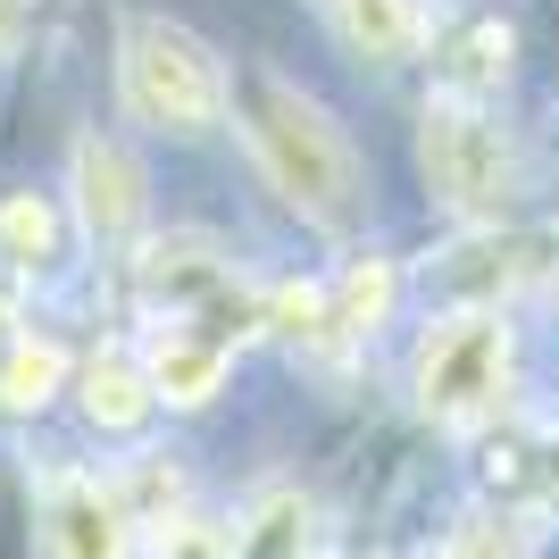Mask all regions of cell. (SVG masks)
<instances>
[{"instance_id":"cell-1","label":"cell","mask_w":559,"mask_h":559,"mask_svg":"<svg viewBox=\"0 0 559 559\" xmlns=\"http://www.w3.org/2000/svg\"><path fill=\"white\" fill-rule=\"evenodd\" d=\"M251 151L284 192V210H301L318 234H350L368 217V167L318 93L284 75H251Z\"/></svg>"},{"instance_id":"cell-2","label":"cell","mask_w":559,"mask_h":559,"mask_svg":"<svg viewBox=\"0 0 559 559\" xmlns=\"http://www.w3.org/2000/svg\"><path fill=\"white\" fill-rule=\"evenodd\" d=\"M126 109L159 134H210L226 117V68L217 50L176 17H134L126 25Z\"/></svg>"},{"instance_id":"cell-3","label":"cell","mask_w":559,"mask_h":559,"mask_svg":"<svg viewBox=\"0 0 559 559\" xmlns=\"http://www.w3.org/2000/svg\"><path fill=\"white\" fill-rule=\"evenodd\" d=\"M418 167H426V192L460 217H501L510 210V185H518V159L501 126H492L476 100H451L435 93L418 117Z\"/></svg>"},{"instance_id":"cell-4","label":"cell","mask_w":559,"mask_h":559,"mask_svg":"<svg viewBox=\"0 0 559 559\" xmlns=\"http://www.w3.org/2000/svg\"><path fill=\"white\" fill-rule=\"evenodd\" d=\"M510 384V326L492 309H467V318H443L418 350V409L426 418H485Z\"/></svg>"},{"instance_id":"cell-5","label":"cell","mask_w":559,"mask_h":559,"mask_svg":"<svg viewBox=\"0 0 559 559\" xmlns=\"http://www.w3.org/2000/svg\"><path fill=\"white\" fill-rule=\"evenodd\" d=\"M75 217L93 242H126L142 226V167L126 142H100V134L75 142Z\"/></svg>"},{"instance_id":"cell-6","label":"cell","mask_w":559,"mask_h":559,"mask_svg":"<svg viewBox=\"0 0 559 559\" xmlns=\"http://www.w3.org/2000/svg\"><path fill=\"white\" fill-rule=\"evenodd\" d=\"M50 551L59 559H126V510L93 476H59L50 485Z\"/></svg>"},{"instance_id":"cell-7","label":"cell","mask_w":559,"mask_h":559,"mask_svg":"<svg viewBox=\"0 0 559 559\" xmlns=\"http://www.w3.org/2000/svg\"><path fill=\"white\" fill-rule=\"evenodd\" d=\"M334 25H343V43L376 68H401V59H418L426 43V9L418 0H334Z\"/></svg>"},{"instance_id":"cell-8","label":"cell","mask_w":559,"mask_h":559,"mask_svg":"<svg viewBox=\"0 0 559 559\" xmlns=\"http://www.w3.org/2000/svg\"><path fill=\"white\" fill-rule=\"evenodd\" d=\"M151 401H176V409H201V401L226 384V343L217 334H167L151 350V368H142Z\"/></svg>"},{"instance_id":"cell-9","label":"cell","mask_w":559,"mask_h":559,"mask_svg":"<svg viewBox=\"0 0 559 559\" xmlns=\"http://www.w3.org/2000/svg\"><path fill=\"white\" fill-rule=\"evenodd\" d=\"M501 75H510V25H501V17H467L460 43H451L443 93H451V100H476V93H492Z\"/></svg>"},{"instance_id":"cell-10","label":"cell","mask_w":559,"mask_h":559,"mask_svg":"<svg viewBox=\"0 0 559 559\" xmlns=\"http://www.w3.org/2000/svg\"><path fill=\"white\" fill-rule=\"evenodd\" d=\"M84 418L93 426H109V435H134L142 418H151V384H142V368L134 359H93L84 368Z\"/></svg>"},{"instance_id":"cell-11","label":"cell","mask_w":559,"mask_h":559,"mask_svg":"<svg viewBox=\"0 0 559 559\" xmlns=\"http://www.w3.org/2000/svg\"><path fill=\"white\" fill-rule=\"evenodd\" d=\"M301 535H309V501L301 492H267L251 510V526L226 543V559H301Z\"/></svg>"},{"instance_id":"cell-12","label":"cell","mask_w":559,"mask_h":559,"mask_svg":"<svg viewBox=\"0 0 559 559\" xmlns=\"http://www.w3.org/2000/svg\"><path fill=\"white\" fill-rule=\"evenodd\" d=\"M59 384H68V350L59 343H17L0 359V401H9V409H43Z\"/></svg>"},{"instance_id":"cell-13","label":"cell","mask_w":559,"mask_h":559,"mask_svg":"<svg viewBox=\"0 0 559 559\" xmlns=\"http://www.w3.org/2000/svg\"><path fill=\"white\" fill-rule=\"evenodd\" d=\"M0 251L17 259V267H43L59 251V210H50L43 192H9L0 201Z\"/></svg>"},{"instance_id":"cell-14","label":"cell","mask_w":559,"mask_h":559,"mask_svg":"<svg viewBox=\"0 0 559 559\" xmlns=\"http://www.w3.org/2000/svg\"><path fill=\"white\" fill-rule=\"evenodd\" d=\"M393 267H384V259H359V267H350L343 276V326H384V318H393Z\"/></svg>"},{"instance_id":"cell-15","label":"cell","mask_w":559,"mask_h":559,"mask_svg":"<svg viewBox=\"0 0 559 559\" xmlns=\"http://www.w3.org/2000/svg\"><path fill=\"white\" fill-rule=\"evenodd\" d=\"M451 559H518V543L501 535V526H492V518H476V526H467V535L451 543Z\"/></svg>"},{"instance_id":"cell-16","label":"cell","mask_w":559,"mask_h":559,"mask_svg":"<svg viewBox=\"0 0 559 559\" xmlns=\"http://www.w3.org/2000/svg\"><path fill=\"white\" fill-rule=\"evenodd\" d=\"M318 309H326V301H318V293H309V284H293V293H276V309H267V318H276L284 334H301L309 318H318Z\"/></svg>"}]
</instances>
